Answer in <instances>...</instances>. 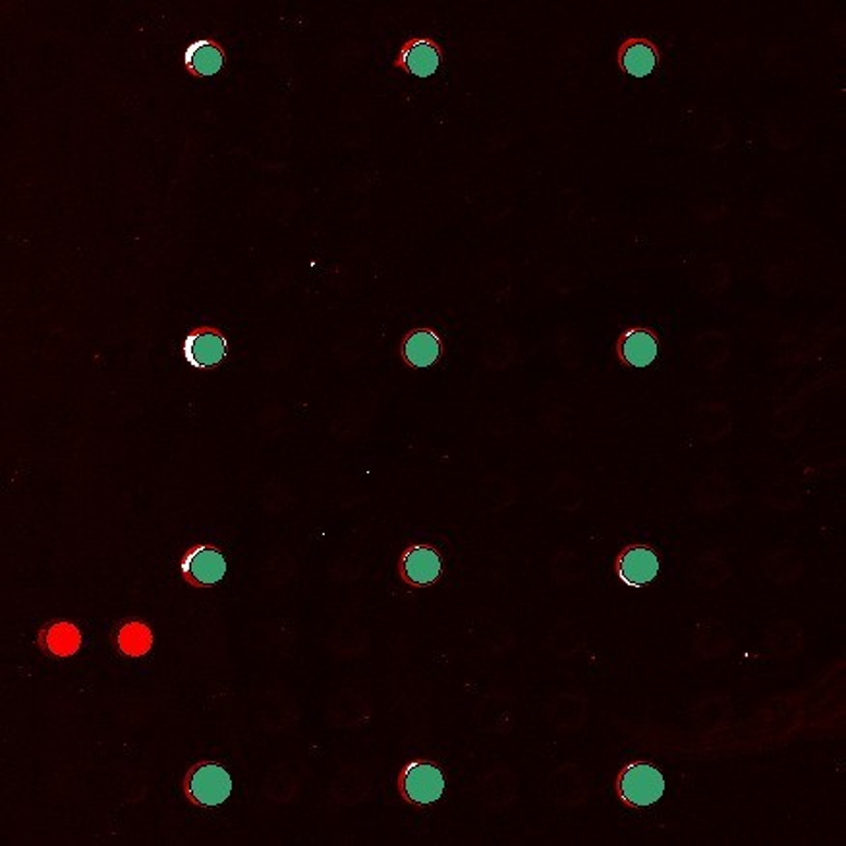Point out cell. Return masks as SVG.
I'll use <instances>...</instances> for the list:
<instances>
[{"instance_id": "cell-5", "label": "cell", "mask_w": 846, "mask_h": 846, "mask_svg": "<svg viewBox=\"0 0 846 846\" xmlns=\"http://www.w3.org/2000/svg\"><path fill=\"white\" fill-rule=\"evenodd\" d=\"M443 572V559L439 551L432 545L412 543L402 551L398 559V576L404 584L412 588H427L435 584Z\"/></svg>"}, {"instance_id": "cell-12", "label": "cell", "mask_w": 846, "mask_h": 846, "mask_svg": "<svg viewBox=\"0 0 846 846\" xmlns=\"http://www.w3.org/2000/svg\"><path fill=\"white\" fill-rule=\"evenodd\" d=\"M227 51L215 39H197L188 45L184 52V69L192 77L215 76L225 69Z\"/></svg>"}, {"instance_id": "cell-6", "label": "cell", "mask_w": 846, "mask_h": 846, "mask_svg": "<svg viewBox=\"0 0 846 846\" xmlns=\"http://www.w3.org/2000/svg\"><path fill=\"white\" fill-rule=\"evenodd\" d=\"M443 47L432 37H412L398 49L392 67L415 77H430L439 70Z\"/></svg>"}, {"instance_id": "cell-3", "label": "cell", "mask_w": 846, "mask_h": 846, "mask_svg": "<svg viewBox=\"0 0 846 846\" xmlns=\"http://www.w3.org/2000/svg\"><path fill=\"white\" fill-rule=\"evenodd\" d=\"M665 793V778L650 763L636 762L618 773L617 795L628 808H645Z\"/></svg>"}, {"instance_id": "cell-9", "label": "cell", "mask_w": 846, "mask_h": 846, "mask_svg": "<svg viewBox=\"0 0 846 846\" xmlns=\"http://www.w3.org/2000/svg\"><path fill=\"white\" fill-rule=\"evenodd\" d=\"M400 358L410 367H430L439 360L443 354V340L433 329H414L404 335L400 342Z\"/></svg>"}, {"instance_id": "cell-14", "label": "cell", "mask_w": 846, "mask_h": 846, "mask_svg": "<svg viewBox=\"0 0 846 846\" xmlns=\"http://www.w3.org/2000/svg\"><path fill=\"white\" fill-rule=\"evenodd\" d=\"M120 652L126 657H144L145 653L152 652L153 632L142 620H130L117 634Z\"/></svg>"}, {"instance_id": "cell-4", "label": "cell", "mask_w": 846, "mask_h": 846, "mask_svg": "<svg viewBox=\"0 0 846 846\" xmlns=\"http://www.w3.org/2000/svg\"><path fill=\"white\" fill-rule=\"evenodd\" d=\"M180 572L188 585L205 590L227 575V559L219 547L211 543H195L182 555Z\"/></svg>"}, {"instance_id": "cell-11", "label": "cell", "mask_w": 846, "mask_h": 846, "mask_svg": "<svg viewBox=\"0 0 846 846\" xmlns=\"http://www.w3.org/2000/svg\"><path fill=\"white\" fill-rule=\"evenodd\" d=\"M657 352H660L657 337L652 330L640 329V327L623 333L617 342L618 360L632 367H648L655 362Z\"/></svg>"}, {"instance_id": "cell-1", "label": "cell", "mask_w": 846, "mask_h": 846, "mask_svg": "<svg viewBox=\"0 0 846 846\" xmlns=\"http://www.w3.org/2000/svg\"><path fill=\"white\" fill-rule=\"evenodd\" d=\"M182 793L195 808H215L227 802L232 793V778L220 763L197 762L182 778Z\"/></svg>"}, {"instance_id": "cell-2", "label": "cell", "mask_w": 846, "mask_h": 846, "mask_svg": "<svg viewBox=\"0 0 846 846\" xmlns=\"http://www.w3.org/2000/svg\"><path fill=\"white\" fill-rule=\"evenodd\" d=\"M397 788L407 805L423 808L440 800L445 793V775L433 762L412 760L398 773Z\"/></svg>"}, {"instance_id": "cell-10", "label": "cell", "mask_w": 846, "mask_h": 846, "mask_svg": "<svg viewBox=\"0 0 846 846\" xmlns=\"http://www.w3.org/2000/svg\"><path fill=\"white\" fill-rule=\"evenodd\" d=\"M660 59L657 45L643 37H630L617 51L618 69L634 77L650 76L657 69Z\"/></svg>"}, {"instance_id": "cell-7", "label": "cell", "mask_w": 846, "mask_h": 846, "mask_svg": "<svg viewBox=\"0 0 846 846\" xmlns=\"http://www.w3.org/2000/svg\"><path fill=\"white\" fill-rule=\"evenodd\" d=\"M229 340L217 327H197L184 340V358L195 370H211L227 358Z\"/></svg>"}, {"instance_id": "cell-8", "label": "cell", "mask_w": 846, "mask_h": 846, "mask_svg": "<svg viewBox=\"0 0 846 846\" xmlns=\"http://www.w3.org/2000/svg\"><path fill=\"white\" fill-rule=\"evenodd\" d=\"M615 568H617L618 578L625 584L630 588H642L650 584L660 572V557L650 547L632 545L618 555Z\"/></svg>"}, {"instance_id": "cell-13", "label": "cell", "mask_w": 846, "mask_h": 846, "mask_svg": "<svg viewBox=\"0 0 846 846\" xmlns=\"http://www.w3.org/2000/svg\"><path fill=\"white\" fill-rule=\"evenodd\" d=\"M82 632L76 625L72 623H55L51 627H45L37 634V643L43 652L49 653L52 657H72L76 655L77 650L82 648Z\"/></svg>"}]
</instances>
